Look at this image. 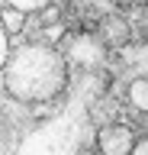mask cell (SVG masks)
I'll use <instances>...</instances> for the list:
<instances>
[{
	"instance_id": "obj_5",
	"label": "cell",
	"mask_w": 148,
	"mask_h": 155,
	"mask_svg": "<svg viewBox=\"0 0 148 155\" xmlns=\"http://www.w3.org/2000/svg\"><path fill=\"white\" fill-rule=\"evenodd\" d=\"M129 104L142 113H148V78H135L129 84Z\"/></svg>"
},
{
	"instance_id": "obj_7",
	"label": "cell",
	"mask_w": 148,
	"mask_h": 155,
	"mask_svg": "<svg viewBox=\"0 0 148 155\" xmlns=\"http://www.w3.org/2000/svg\"><path fill=\"white\" fill-rule=\"evenodd\" d=\"M61 36H65V23H49V26H45V39H49L52 45H55Z\"/></svg>"
},
{
	"instance_id": "obj_9",
	"label": "cell",
	"mask_w": 148,
	"mask_h": 155,
	"mask_svg": "<svg viewBox=\"0 0 148 155\" xmlns=\"http://www.w3.org/2000/svg\"><path fill=\"white\" fill-rule=\"evenodd\" d=\"M132 3H148V0H132Z\"/></svg>"
},
{
	"instance_id": "obj_8",
	"label": "cell",
	"mask_w": 148,
	"mask_h": 155,
	"mask_svg": "<svg viewBox=\"0 0 148 155\" xmlns=\"http://www.w3.org/2000/svg\"><path fill=\"white\" fill-rule=\"evenodd\" d=\"M132 155H148V139H145V142H138V145H135V152H132Z\"/></svg>"
},
{
	"instance_id": "obj_3",
	"label": "cell",
	"mask_w": 148,
	"mask_h": 155,
	"mask_svg": "<svg viewBox=\"0 0 148 155\" xmlns=\"http://www.w3.org/2000/svg\"><path fill=\"white\" fill-rule=\"evenodd\" d=\"M103 39L100 36H87V32H80L77 39H71V45H68V55H71V61H77V65H84V68H93V65H100V58H103Z\"/></svg>"
},
{
	"instance_id": "obj_1",
	"label": "cell",
	"mask_w": 148,
	"mask_h": 155,
	"mask_svg": "<svg viewBox=\"0 0 148 155\" xmlns=\"http://www.w3.org/2000/svg\"><path fill=\"white\" fill-rule=\"evenodd\" d=\"M68 84V58L52 42L16 48L3 65V87L20 104H45Z\"/></svg>"
},
{
	"instance_id": "obj_4",
	"label": "cell",
	"mask_w": 148,
	"mask_h": 155,
	"mask_svg": "<svg viewBox=\"0 0 148 155\" xmlns=\"http://www.w3.org/2000/svg\"><path fill=\"white\" fill-rule=\"evenodd\" d=\"M100 39H103L109 48H122V45H129L132 29H129V23L122 16H106L100 23Z\"/></svg>"
},
{
	"instance_id": "obj_6",
	"label": "cell",
	"mask_w": 148,
	"mask_h": 155,
	"mask_svg": "<svg viewBox=\"0 0 148 155\" xmlns=\"http://www.w3.org/2000/svg\"><path fill=\"white\" fill-rule=\"evenodd\" d=\"M7 7H16V10H23V13H39V10H45L52 3V0H3Z\"/></svg>"
},
{
	"instance_id": "obj_2",
	"label": "cell",
	"mask_w": 148,
	"mask_h": 155,
	"mask_svg": "<svg viewBox=\"0 0 148 155\" xmlns=\"http://www.w3.org/2000/svg\"><path fill=\"white\" fill-rule=\"evenodd\" d=\"M135 145H138V136L129 123H106L97 133L100 155H132Z\"/></svg>"
}]
</instances>
